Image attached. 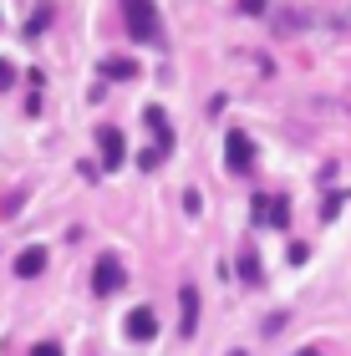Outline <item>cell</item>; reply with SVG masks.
Segmentation results:
<instances>
[{
    "label": "cell",
    "instance_id": "1",
    "mask_svg": "<svg viewBox=\"0 0 351 356\" xmlns=\"http://www.w3.org/2000/svg\"><path fill=\"white\" fill-rule=\"evenodd\" d=\"M127 10V31H133V41H158V10L153 0H122Z\"/></svg>",
    "mask_w": 351,
    "mask_h": 356
},
{
    "label": "cell",
    "instance_id": "2",
    "mask_svg": "<svg viewBox=\"0 0 351 356\" xmlns=\"http://www.w3.org/2000/svg\"><path fill=\"white\" fill-rule=\"evenodd\" d=\"M117 285H122V265L113 260V254H102L97 270H92V290H97V296H113Z\"/></svg>",
    "mask_w": 351,
    "mask_h": 356
},
{
    "label": "cell",
    "instance_id": "3",
    "mask_svg": "<svg viewBox=\"0 0 351 356\" xmlns=\"http://www.w3.org/2000/svg\"><path fill=\"white\" fill-rule=\"evenodd\" d=\"M127 336H133V341H153V336H158V316L148 311V305L127 311Z\"/></svg>",
    "mask_w": 351,
    "mask_h": 356
},
{
    "label": "cell",
    "instance_id": "4",
    "mask_svg": "<svg viewBox=\"0 0 351 356\" xmlns=\"http://www.w3.org/2000/svg\"><path fill=\"white\" fill-rule=\"evenodd\" d=\"M97 138H102V163H107V168H117V163H122V133H113V127H102Z\"/></svg>",
    "mask_w": 351,
    "mask_h": 356
},
{
    "label": "cell",
    "instance_id": "5",
    "mask_svg": "<svg viewBox=\"0 0 351 356\" xmlns=\"http://www.w3.org/2000/svg\"><path fill=\"white\" fill-rule=\"evenodd\" d=\"M179 300H183V326H179V331L194 336V326H199V296H194V290H183Z\"/></svg>",
    "mask_w": 351,
    "mask_h": 356
},
{
    "label": "cell",
    "instance_id": "6",
    "mask_svg": "<svg viewBox=\"0 0 351 356\" xmlns=\"http://www.w3.org/2000/svg\"><path fill=\"white\" fill-rule=\"evenodd\" d=\"M41 265H46V250H26L21 260H15V275H36Z\"/></svg>",
    "mask_w": 351,
    "mask_h": 356
},
{
    "label": "cell",
    "instance_id": "7",
    "mask_svg": "<svg viewBox=\"0 0 351 356\" xmlns=\"http://www.w3.org/2000/svg\"><path fill=\"white\" fill-rule=\"evenodd\" d=\"M245 163H250V143L234 133V138H229V168H245Z\"/></svg>",
    "mask_w": 351,
    "mask_h": 356
},
{
    "label": "cell",
    "instance_id": "8",
    "mask_svg": "<svg viewBox=\"0 0 351 356\" xmlns=\"http://www.w3.org/2000/svg\"><path fill=\"white\" fill-rule=\"evenodd\" d=\"M31 356H61V346H51V341H41V346L31 351Z\"/></svg>",
    "mask_w": 351,
    "mask_h": 356
},
{
    "label": "cell",
    "instance_id": "9",
    "mask_svg": "<svg viewBox=\"0 0 351 356\" xmlns=\"http://www.w3.org/2000/svg\"><path fill=\"white\" fill-rule=\"evenodd\" d=\"M295 356H321V351H295Z\"/></svg>",
    "mask_w": 351,
    "mask_h": 356
}]
</instances>
